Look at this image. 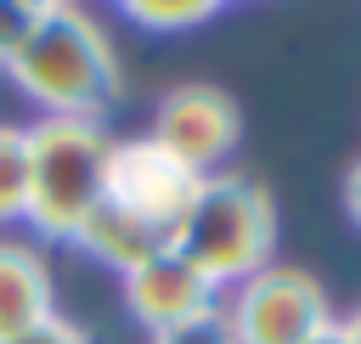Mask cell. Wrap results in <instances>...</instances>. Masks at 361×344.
<instances>
[{"label": "cell", "instance_id": "7a4b0ae2", "mask_svg": "<svg viewBox=\"0 0 361 344\" xmlns=\"http://www.w3.org/2000/svg\"><path fill=\"white\" fill-rule=\"evenodd\" d=\"M271 242H276V209H271V192L248 175H203L192 209L169 237V248L214 293L243 288L254 271H265Z\"/></svg>", "mask_w": 361, "mask_h": 344}, {"label": "cell", "instance_id": "7c38bea8", "mask_svg": "<svg viewBox=\"0 0 361 344\" xmlns=\"http://www.w3.org/2000/svg\"><path fill=\"white\" fill-rule=\"evenodd\" d=\"M152 344H237V338H231L226 316L214 310V316H197V321H186V327H169V333H158Z\"/></svg>", "mask_w": 361, "mask_h": 344}, {"label": "cell", "instance_id": "3957f363", "mask_svg": "<svg viewBox=\"0 0 361 344\" xmlns=\"http://www.w3.org/2000/svg\"><path fill=\"white\" fill-rule=\"evenodd\" d=\"M107 135L96 118H39L28 124V226L39 237L73 242L85 214L102 203Z\"/></svg>", "mask_w": 361, "mask_h": 344}, {"label": "cell", "instance_id": "2e32d148", "mask_svg": "<svg viewBox=\"0 0 361 344\" xmlns=\"http://www.w3.org/2000/svg\"><path fill=\"white\" fill-rule=\"evenodd\" d=\"M305 344H355V338H350V327H344V321H338V316H333V321H327V327H322V333H310V338H305Z\"/></svg>", "mask_w": 361, "mask_h": 344}, {"label": "cell", "instance_id": "8fae6325", "mask_svg": "<svg viewBox=\"0 0 361 344\" xmlns=\"http://www.w3.org/2000/svg\"><path fill=\"white\" fill-rule=\"evenodd\" d=\"M130 23L141 28H192L203 17H214L226 0H118Z\"/></svg>", "mask_w": 361, "mask_h": 344}, {"label": "cell", "instance_id": "52a82bcc", "mask_svg": "<svg viewBox=\"0 0 361 344\" xmlns=\"http://www.w3.org/2000/svg\"><path fill=\"white\" fill-rule=\"evenodd\" d=\"M124 305H130V316H135L141 327H152V338L220 310V305H214V288H209L175 248L152 254L147 265H135V271L124 276Z\"/></svg>", "mask_w": 361, "mask_h": 344}, {"label": "cell", "instance_id": "277c9868", "mask_svg": "<svg viewBox=\"0 0 361 344\" xmlns=\"http://www.w3.org/2000/svg\"><path fill=\"white\" fill-rule=\"evenodd\" d=\"M220 316L237 344H305L310 333H322L333 321V305L316 276H305L293 265H265L231 293V305Z\"/></svg>", "mask_w": 361, "mask_h": 344}, {"label": "cell", "instance_id": "ba28073f", "mask_svg": "<svg viewBox=\"0 0 361 344\" xmlns=\"http://www.w3.org/2000/svg\"><path fill=\"white\" fill-rule=\"evenodd\" d=\"M51 316H56V282L39 248L0 242V344L45 327Z\"/></svg>", "mask_w": 361, "mask_h": 344}, {"label": "cell", "instance_id": "4fadbf2b", "mask_svg": "<svg viewBox=\"0 0 361 344\" xmlns=\"http://www.w3.org/2000/svg\"><path fill=\"white\" fill-rule=\"evenodd\" d=\"M28 23H34V11L23 6V0H0V62L23 45V34H28Z\"/></svg>", "mask_w": 361, "mask_h": 344}, {"label": "cell", "instance_id": "8992f818", "mask_svg": "<svg viewBox=\"0 0 361 344\" xmlns=\"http://www.w3.org/2000/svg\"><path fill=\"white\" fill-rule=\"evenodd\" d=\"M237 130H243L237 102L214 85H175L158 102V118H152V141L169 147L197 175H220V164L237 147Z\"/></svg>", "mask_w": 361, "mask_h": 344}, {"label": "cell", "instance_id": "9c48e42d", "mask_svg": "<svg viewBox=\"0 0 361 344\" xmlns=\"http://www.w3.org/2000/svg\"><path fill=\"white\" fill-rule=\"evenodd\" d=\"M73 242H79L90 259H102L107 271H118V276H130L135 265H147L152 254L169 248V237H164L158 226L135 220L130 209H118V203H107V197L85 214V226L73 231Z\"/></svg>", "mask_w": 361, "mask_h": 344}, {"label": "cell", "instance_id": "ac0fdd59", "mask_svg": "<svg viewBox=\"0 0 361 344\" xmlns=\"http://www.w3.org/2000/svg\"><path fill=\"white\" fill-rule=\"evenodd\" d=\"M344 327H350V338H355V344H361V305H355V310H350V316H344Z\"/></svg>", "mask_w": 361, "mask_h": 344}, {"label": "cell", "instance_id": "5bb4252c", "mask_svg": "<svg viewBox=\"0 0 361 344\" xmlns=\"http://www.w3.org/2000/svg\"><path fill=\"white\" fill-rule=\"evenodd\" d=\"M6 344H90L68 316H51L45 327H34V333H23V338H6Z\"/></svg>", "mask_w": 361, "mask_h": 344}, {"label": "cell", "instance_id": "6da1fadb", "mask_svg": "<svg viewBox=\"0 0 361 344\" xmlns=\"http://www.w3.org/2000/svg\"><path fill=\"white\" fill-rule=\"evenodd\" d=\"M6 73L28 102L45 107V118H102V107L118 96L113 45L79 6L34 11L23 45L6 56Z\"/></svg>", "mask_w": 361, "mask_h": 344}, {"label": "cell", "instance_id": "30bf717a", "mask_svg": "<svg viewBox=\"0 0 361 344\" xmlns=\"http://www.w3.org/2000/svg\"><path fill=\"white\" fill-rule=\"evenodd\" d=\"M28 214V130L0 124V226Z\"/></svg>", "mask_w": 361, "mask_h": 344}, {"label": "cell", "instance_id": "e0dca14e", "mask_svg": "<svg viewBox=\"0 0 361 344\" xmlns=\"http://www.w3.org/2000/svg\"><path fill=\"white\" fill-rule=\"evenodd\" d=\"M28 11H56V6H73V0H23Z\"/></svg>", "mask_w": 361, "mask_h": 344}, {"label": "cell", "instance_id": "5b68a950", "mask_svg": "<svg viewBox=\"0 0 361 344\" xmlns=\"http://www.w3.org/2000/svg\"><path fill=\"white\" fill-rule=\"evenodd\" d=\"M203 175L186 169L169 147H158L152 135H130V141H113L107 147V180H102V197L130 209L135 220L158 226L164 237H175L180 214L192 209Z\"/></svg>", "mask_w": 361, "mask_h": 344}, {"label": "cell", "instance_id": "9a60e30c", "mask_svg": "<svg viewBox=\"0 0 361 344\" xmlns=\"http://www.w3.org/2000/svg\"><path fill=\"white\" fill-rule=\"evenodd\" d=\"M344 214L361 226V158L350 164V175H344Z\"/></svg>", "mask_w": 361, "mask_h": 344}]
</instances>
